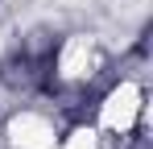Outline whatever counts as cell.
Here are the masks:
<instances>
[{"label":"cell","instance_id":"obj_1","mask_svg":"<svg viewBox=\"0 0 153 149\" xmlns=\"http://www.w3.org/2000/svg\"><path fill=\"white\" fill-rule=\"evenodd\" d=\"M54 66H58V42L50 33H33L0 62V79L13 91H54Z\"/></svg>","mask_w":153,"mask_h":149}]
</instances>
